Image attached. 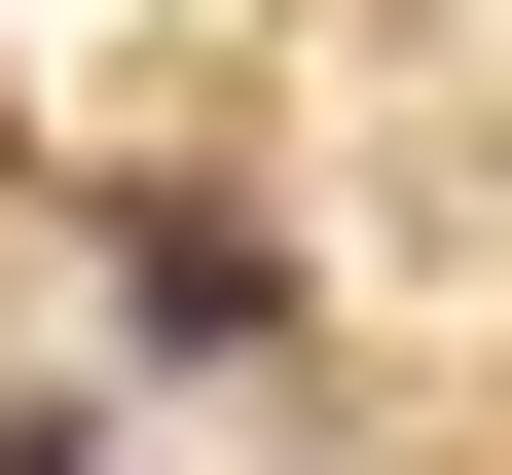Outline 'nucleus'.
Instances as JSON below:
<instances>
[{
    "label": "nucleus",
    "mask_w": 512,
    "mask_h": 475,
    "mask_svg": "<svg viewBox=\"0 0 512 475\" xmlns=\"http://www.w3.org/2000/svg\"><path fill=\"white\" fill-rule=\"evenodd\" d=\"M110 329H147V366H293V256L183 183V220H110Z\"/></svg>",
    "instance_id": "1"
}]
</instances>
